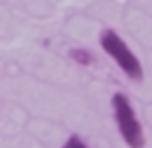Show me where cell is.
Masks as SVG:
<instances>
[{"label":"cell","instance_id":"7a4b0ae2","mask_svg":"<svg viewBox=\"0 0 152 148\" xmlns=\"http://www.w3.org/2000/svg\"><path fill=\"white\" fill-rule=\"evenodd\" d=\"M101 47H103V52H107V56H111V60H114L120 69L124 71V75L129 80L133 82H141L144 80V69H141V62L137 60V56L133 54V49H131L116 30H107L101 32Z\"/></svg>","mask_w":152,"mask_h":148},{"label":"cell","instance_id":"6da1fadb","mask_svg":"<svg viewBox=\"0 0 152 148\" xmlns=\"http://www.w3.org/2000/svg\"><path fill=\"white\" fill-rule=\"evenodd\" d=\"M111 107H114L118 133L124 140V144L129 148H144V129H141V122L131 105V99L124 92H116L111 97Z\"/></svg>","mask_w":152,"mask_h":148},{"label":"cell","instance_id":"277c9868","mask_svg":"<svg viewBox=\"0 0 152 148\" xmlns=\"http://www.w3.org/2000/svg\"><path fill=\"white\" fill-rule=\"evenodd\" d=\"M62 148H90V146H88V144H86L79 135H71L69 140L62 144Z\"/></svg>","mask_w":152,"mask_h":148},{"label":"cell","instance_id":"3957f363","mask_svg":"<svg viewBox=\"0 0 152 148\" xmlns=\"http://www.w3.org/2000/svg\"><path fill=\"white\" fill-rule=\"evenodd\" d=\"M71 56H73V60H75V62L84 64V67H90V64L94 62L92 54H90L88 49H82V47H75V49H71Z\"/></svg>","mask_w":152,"mask_h":148}]
</instances>
